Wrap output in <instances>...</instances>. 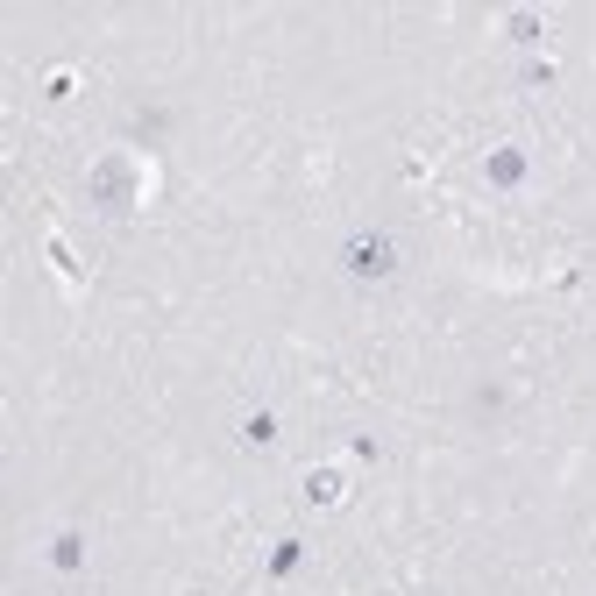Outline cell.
<instances>
[{"label": "cell", "instance_id": "3957f363", "mask_svg": "<svg viewBox=\"0 0 596 596\" xmlns=\"http://www.w3.org/2000/svg\"><path fill=\"white\" fill-rule=\"evenodd\" d=\"M341 490H348L341 469H313V476H306V504H341Z\"/></svg>", "mask_w": 596, "mask_h": 596}, {"label": "cell", "instance_id": "52a82bcc", "mask_svg": "<svg viewBox=\"0 0 596 596\" xmlns=\"http://www.w3.org/2000/svg\"><path fill=\"white\" fill-rule=\"evenodd\" d=\"M511 43L533 50V43H540V22H533V15H511Z\"/></svg>", "mask_w": 596, "mask_h": 596}, {"label": "cell", "instance_id": "8992f818", "mask_svg": "<svg viewBox=\"0 0 596 596\" xmlns=\"http://www.w3.org/2000/svg\"><path fill=\"white\" fill-rule=\"evenodd\" d=\"M298 554H306L298 540H277V554H270V575H291V568H298Z\"/></svg>", "mask_w": 596, "mask_h": 596}, {"label": "cell", "instance_id": "7a4b0ae2", "mask_svg": "<svg viewBox=\"0 0 596 596\" xmlns=\"http://www.w3.org/2000/svg\"><path fill=\"white\" fill-rule=\"evenodd\" d=\"M483 178L490 185H518V178H526V149H497V157L483 164Z\"/></svg>", "mask_w": 596, "mask_h": 596}, {"label": "cell", "instance_id": "277c9868", "mask_svg": "<svg viewBox=\"0 0 596 596\" xmlns=\"http://www.w3.org/2000/svg\"><path fill=\"white\" fill-rule=\"evenodd\" d=\"M242 447H277V412H249L242 419Z\"/></svg>", "mask_w": 596, "mask_h": 596}, {"label": "cell", "instance_id": "6da1fadb", "mask_svg": "<svg viewBox=\"0 0 596 596\" xmlns=\"http://www.w3.org/2000/svg\"><path fill=\"white\" fill-rule=\"evenodd\" d=\"M341 270H348L355 284L398 277V235H391V228H355V235L341 242Z\"/></svg>", "mask_w": 596, "mask_h": 596}, {"label": "cell", "instance_id": "5b68a950", "mask_svg": "<svg viewBox=\"0 0 596 596\" xmlns=\"http://www.w3.org/2000/svg\"><path fill=\"white\" fill-rule=\"evenodd\" d=\"M50 561H57L64 575H71V568H86V540H79V533H57V540H50Z\"/></svg>", "mask_w": 596, "mask_h": 596}]
</instances>
